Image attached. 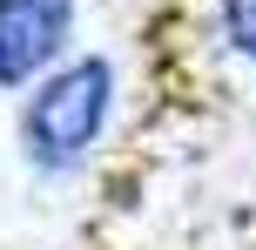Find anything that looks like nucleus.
Segmentation results:
<instances>
[{
    "mask_svg": "<svg viewBox=\"0 0 256 250\" xmlns=\"http://www.w3.org/2000/svg\"><path fill=\"white\" fill-rule=\"evenodd\" d=\"M115 122V68L102 54H68L20 102V149L40 176H68L102 149Z\"/></svg>",
    "mask_w": 256,
    "mask_h": 250,
    "instance_id": "obj_1",
    "label": "nucleus"
},
{
    "mask_svg": "<svg viewBox=\"0 0 256 250\" xmlns=\"http://www.w3.org/2000/svg\"><path fill=\"white\" fill-rule=\"evenodd\" d=\"M74 0H0V88H34L68 61Z\"/></svg>",
    "mask_w": 256,
    "mask_h": 250,
    "instance_id": "obj_2",
    "label": "nucleus"
},
{
    "mask_svg": "<svg viewBox=\"0 0 256 250\" xmlns=\"http://www.w3.org/2000/svg\"><path fill=\"white\" fill-rule=\"evenodd\" d=\"M216 27H222L236 61L256 68V0H216Z\"/></svg>",
    "mask_w": 256,
    "mask_h": 250,
    "instance_id": "obj_3",
    "label": "nucleus"
}]
</instances>
